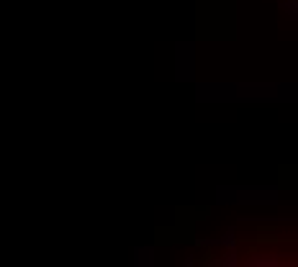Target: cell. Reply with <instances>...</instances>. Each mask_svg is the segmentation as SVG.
Masks as SVG:
<instances>
[{
  "instance_id": "1",
  "label": "cell",
  "mask_w": 298,
  "mask_h": 267,
  "mask_svg": "<svg viewBox=\"0 0 298 267\" xmlns=\"http://www.w3.org/2000/svg\"><path fill=\"white\" fill-rule=\"evenodd\" d=\"M224 262H226V264H237V254H234V252H229Z\"/></svg>"
}]
</instances>
